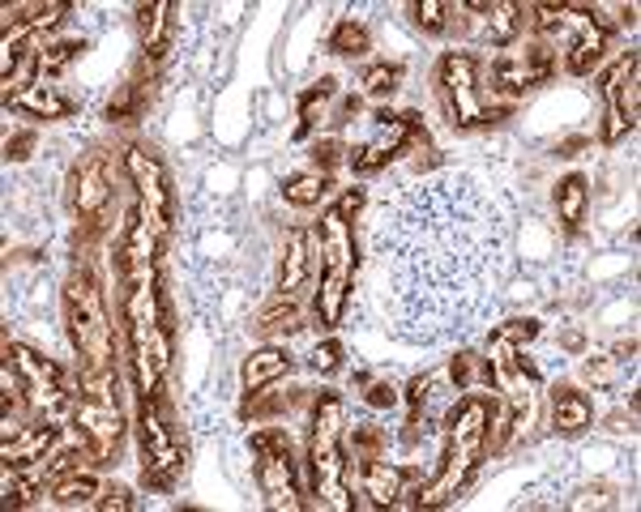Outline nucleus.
<instances>
[{"label": "nucleus", "mask_w": 641, "mask_h": 512, "mask_svg": "<svg viewBox=\"0 0 641 512\" xmlns=\"http://www.w3.org/2000/svg\"><path fill=\"white\" fill-rule=\"evenodd\" d=\"M312 368L321 372V376H334L342 368V346L339 341H321V346H312Z\"/></svg>", "instance_id": "nucleus-34"}, {"label": "nucleus", "mask_w": 641, "mask_h": 512, "mask_svg": "<svg viewBox=\"0 0 641 512\" xmlns=\"http://www.w3.org/2000/svg\"><path fill=\"white\" fill-rule=\"evenodd\" d=\"M73 427H78L85 453H90L94 462H112V457H116L121 435H125V427H121V410H116V406L94 402V397H82V402L73 406Z\"/></svg>", "instance_id": "nucleus-10"}, {"label": "nucleus", "mask_w": 641, "mask_h": 512, "mask_svg": "<svg viewBox=\"0 0 641 512\" xmlns=\"http://www.w3.org/2000/svg\"><path fill=\"white\" fill-rule=\"evenodd\" d=\"M94 496H99V478H94V474H73V478H60V482L51 487V500H56L60 509L94 504Z\"/></svg>", "instance_id": "nucleus-26"}, {"label": "nucleus", "mask_w": 641, "mask_h": 512, "mask_svg": "<svg viewBox=\"0 0 641 512\" xmlns=\"http://www.w3.org/2000/svg\"><path fill=\"white\" fill-rule=\"evenodd\" d=\"M94 509L99 512H128V509H137V500H133L128 487H107L103 500H94Z\"/></svg>", "instance_id": "nucleus-36"}, {"label": "nucleus", "mask_w": 641, "mask_h": 512, "mask_svg": "<svg viewBox=\"0 0 641 512\" xmlns=\"http://www.w3.org/2000/svg\"><path fill=\"white\" fill-rule=\"evenodd\" d=\"M125 171L133 175V184H137V206L141 213L150 218V226H154V235H168L171 226V213H175V197H171V179L163 163L154 159V150H146V146H128L125 150Z\"/></svg>", "instance_id": "nucleus-7"}, {"label": "nucleus", "mask_w": 641, "mask_h": 512, "mask_svg": "<svg viewBox=\"0 0 641 512\" xmlns=\"http://www.w3.org/2000/svg\"><path fill=\"white\" fill-rule=\"evenodd\" d=\"M359 384H368L364 376H359ZM364 402L368 406H377V410H385V406H398V388L389 381H377V384H368V393H364Z\"/></svg>", "instance_id": "nucleus-37"}, {"label": "nucleus", "mask_w": 641, "mask_h": 512, "mask_svg": "<svg viewBox=\"0 0 641 512\" xmlns=\"http://www.w3.org/2000/svg\"><path fill=\"white\" fill-rule=\"evenodd\" d=\"M334 159H339V146H334V141H325V146H317V163H325V167H330Z\"/></svg>", "instance_id": "nucleus-42"}, {"label": "nucleus", "mask_w": 641, "mask_h": 512, "mask_svg": "<svg viewBox=\"0 0 641 512\" xmlns=\"http://www.w3.org/2000/svg\"><path fill=\"white\" fill-rule=\"evenodd\" d=\"M325 240H330V274H325V287H321V299H317V312L325 325H339L342 316V299H346V274H351V240H346V222H342V210H334L325 218Z\"/></svg>", "instance_id": "nucleus-11"}, {"label": "nucleus", "mask_w": 641, "mask_h": 512, "mask_svg": "<svg viewBox=\"0 0 641 512\" xmlns=\"http://www.w3.org/2000/svg\"><path fill=\"white\" fill-rule=\"evenodd\" d=\"M330 193V175L321 171H308V175H291L287 184H283V197L291 201V206H312V201H321Z\"/></svg>", "instance_id": "nucleus-28"}, {"label": "nucleus", "mask_w": 641, "mask_h": 512, "mask_svg": "<svg viewBox=\"0 0 641 512\" xmlns=\"http://www.w3.org/2000/svg\"><path fill=\"white\" fill-rule=\"evenodd\" d=\"M26 402H22V388L13 384V376L4 372V423H13V415H22Z\"/></svg>", "instance_id": "nucleus-38"}, {"label": "nucleus", "mask_w": 641, "mask_h": 512, "mask_svg": "<svg viewBox=\"0 0 641 512\" xmlns=\"http://www.w3.org/2000/svg\"><path fill=\"white\" fill-rule=\"evenodd\" d=\"M355 444L364 449V462L377 453V444H381V431H377V423H359L355 427Z\"/></svg>", "instance_id": "nucleus-40"}, {"label": "nucleus", "mask_w": 641, "mask_h": 512, "mask_svg": "<svg viewBox=\"0 0 641 512\" xmlns=\"http://www.w3.org/2000/svg\"><path fill=\"white\" fill-rule=\"evenodd\" d=\"M253 469L261 482V496L270 509H299L296 466H291V444L274 431H261L253 440Z\"/></svg>", "instance_id": "nucleus-6"}, {"label": "nucleus", "mask_w": 641, "mask_h": 512, "mask_svg": "<svg viewBox=\"0 0 641 512\" xmlns=\"http://www.w3.org/2000/svg\"><path fill=\"white\" fill-rule=\"evenodd\" d=\"M171 4H141L137 9V18H141V47H146V56L150 60H163V51H168V18Z\"/></svg>", "instance_id": "nucleus-23"}, {"label": "nucleus", "mask_w": 641, "mask_h": 512, "mask_svg": "<svg viewBox=\"0 0 641 512\" xmlns=\"http://www.w3.org/2000/svg\"><path fill=\"white\" fill-rule=\"evenodd\" d=\"M420 125V116L415 112H407V116H389V112H377V137L368 141V146H359V150H351V167L355 171H377L385 167L402 146H407V137H411V128Z\"/></svg>", "instance_id": "nucleus-13"}, {"label": "nucleus", "mask_w": 641, "mask_h": 512, "mask_svg": "<svg viewBox=\"0 0 641 512\" xmlns=\"http://www.w3.org/2000/svg\"><path fill=\"white\" fill-rule=\"evenodd\" d=\"M607 141H620L625 132H633L638 125V56H625L611 73H607Z\"/></svg>", "instance_id": "nucleus-12"}, {"label": "nucleus", "mask_w": 641, "mask_h": 512, "mask_svg": "<svg viewBox=\"0 0 641 512\" xmlns=\"http://www.w3.org/2000/svg\"><path fill=\"white\" fill-rule=\"evenodd\" d=\"M308 253H312V235L304 226L287 231V256H283V291L296 295L308 282Z\"/></svg>", "instance_id": "nucleus-21"}, {"label": "nucleus", "mask_w": 641, "mask_h": 512, "mask_svg": "<svg viewBox=\"0 0 641 512\" xmlns=\"http://www.w3.org/2000/svg\"><path fill=\"white\" fill-rule=\"evenodd\" d=\"M65 312H69V338L85 359V368H116V341L112 321L103 307V291L90 269H78L65 282Z\"/></svg>", "instance_id": "nucleus-3"}, {"label": "nucleus", "mask_w": 641, "mask_h": 512, "mask_svg": "<svg viewBox=\"0 0 641 512\" xmlns=\"http://www.w3.org/2000/svg\"><path fill=\"white\" fill-rule=\"evenodd\" d=\"M445 4H436V0H424V4H415V22L424 26L427 35H440L445 31Z\"/></svg>", "instance_id": "nucleus-35"}, {"label": "nucleus", "mask_w": 641, "mask_h": 512, "mask_svg": "<svg viewBox=\"0 0 641 512\" xmlns=\"http://www.w3.org/2000/svg\"><path fill=\"white\" fill-rule=\"evenodd\" d=\"M535 13H539V31H552L556 22L564 18V9H556V4H539Z\"/></svg>", "instance_id": "nucleus-41"}, {"label": "nucleus", "mask_w": 641, "mask_h": 512, "mask_svg": "<svg viewBox=\"0 0 641 512\" xmlns=\"http://www.w3.org/2000/svg\"><path fill=\"white\" fill-rule=\"evenodd\" d=\"M483 435H488V402L483 397H470L462 402L454 415H449V453H445V469L440 478L427 487V496L420 491V504H440L474 466L479 449H483Z\"/></svg>", "instance_id": "nucleus-4"}, {"label": "nucleus", "mask_w": 641, "mask_h": 512, "mask_svg": "<svg viewBox=\"0 0 641 512\" xmlns=\"http://www.w3.org/2000/svg\"><path fill=\"white\" fill-rule=\"evenodd\" d=\"M342 397L339 393H321L317 402V419H312V474H317V496L330 509H351L346 491H342Z\"/></svg>", "instance_id": "nucleus-5"}, {"label": "nucleus", "mask_w": 641, "mask_h": 512, "mask_svg": "<svg viewBox=\"0 0 641 512\" xmlns=\"http://www.w3.org/2000/svg\"><path fill=\"white\" fill-rule=\"evenodd\" d=\"M150 253H154V226H150V218L141 213V206H133V210H128V222H125V235H121V244H116V265H121V274H125L128 282H133L137 274L150 269Z\"/></svg>", "instance_id": "nucleus-16"}, {"label": "nucleus", "mask_w": 641, "mask_h": 512, "mask_svg": "<svg viewBox=\"0 0 641 512\" xmlns=\"http://www.w3.org/2000/svg\"><path fill=\"white\" fill-rule=\"evenodd\" d=\"M261 338H274V334H296L299 329V307L291 303V295H283L270 312H261L253 325Z\"/></svg>", "instance_id": "nucleus-27"}, {"label": "nucleus", "mask_w": 641, "mask_h": 512, "mask_svg": "<svg viewBox=\"0 0 641 512\" xmlns=\"http://www.w3.org/2000/svg\"><path fill=\"white\" fill-rule=\"evenodd\" d=\"M125 325H128V350H133V363H137V381H141L146 397H150L159 388V381H163L171 359L168 334H163V303L154 295L150 269L128 282Z\"/></svg>", "instance_id": "nucleus-2"}, {"label": "nucleus", "mask_w": 641, "mask_h": 512, "mask_svg": "<svg viewBox=\"0 0 641 512\" xmlns=\"http://www.w3.org/2000/svg\"><path fill=\"white\" fill-rule=\"evenodd\" d=\"M291 372V354L287 350H278V346H261L249 354V363H244V388L256 393V388H265V384L283 381Z\"/></svg>", "instance_id": "nucleus-20"}, {"label": "nucleus", "mask_w": 641, "mask_h": 512, "mask_svg": "<svg viewBox=\"0 0 641 512\" xmlns=\"http://www.w3.org/2000/svg\"><path fill=\"white\" fill-rule=\"evenodd\" d=\"M586 201H591L586 175H564V179L556 184V213H560V222H564L569 231H577V226H582V218H586Z\"/></svg>", "instance_id": "nucleus-22"}, {"label": "nucleus", "mask_w": 641, "mask_h": 512, "mask_svg": "<svg viewBox=\"0 0 641 512\" xmlns=\"http://www.w3.org/2000/svg\"><path fill=\"white\" fill-rule=\"evenodd\" d=\"M112 201V179H107V163L103 154H90L78 171V213H82L85 231H99L103 226V213Z\"/></svg>", "instance_id": "nucleus-15"}, {"label": "nucleus", "mask_w": 641, "mask_h": 512, "mask_svg": "<svg viewBox=\"0 0 641 512\" xmlns=\"http://www.w3.org/2000/svg\"><path fill=\"white\" fill-rule=\"evenodd\" d=\"M330 51L334 56H364L368 51V31L355 22H339V31L330 35Z\"/></svg>", "instance_id": "nucleus-31"}, {"label": "nucleus", "mask_w": 641, "mask_h": 512, "mask_svg": "<svg viewBox=\"0 0 641 512\" xmlns=\"http://www.w3.org/2000/svg\"><path fill=\"white\" fill-rule=\"evenodd\" d=\"M595 419V410H591V397L586 393H577V388H556L552 393V427L560 435H577V431H586Z\"/></svg>", "instance_id": "nucleus-19"}, {"label": "nucleus", "mask_w": 641, "mask_h": 512, "mask_svg": "<svg viewBox=\"0 0 641 512\" xmlns=\"http://www.w3.org/2000/svg\"><path fill=\"white\" fill-rule=\"evenodd\" d=\"M440 85H445V98H449V112H454V125L462 128H479L492 125L483 98H479V85H474V56H445L440 65Z\"/></svg>", "instance_id": "nucleus-9"}, {"label": "nucleus", "mask_w": 641, "mask_h": 512, "mask_svg": "<svg viewBox=\"0 0 641 512\" xmlns=\"http://www.w3.org/2000/svg\"><path fill=\"white\" fill-rule=\"evenodd\" d=\"M513 201L483 171L449 167L385 193L373 256L393 338L449 346L483 329L513 269Z\"/></svg>", "instance_id": "nucleus-1"}, {"label": "nucleus", "mask_w": 641, "mask_h": 512, "mask_svg": "<svg viewBox=\"0 0 641 512\" xmlns=\"http://www.w3.org/2000/svg\"><path fill=\"white\" fill-rule=\"evenodd\" d=\"M35 146H39V137H35V132H18V137H9V141H4V154H9V159H31V150H35Z\"/></svg>", "instance_id": "nucleus-39"}, {"label": "nucleus", "mask_w": 641, "mask_h": 512, "mask_svg": "<svg viewBox=\"0 0 641 512\" xmlns=\"http://www.w3.org/2000/svg\"><path fill=\"white\" fill-rule=\"evenodd\" d=\"M85 51V43L82 39H60V43H51V47H43V56H39V73L43 78H56L65 65H73L78 56Z\"/></svg>", "instance_id": "nucleus-29"}, {"label": "nucleus", "mask_w": 641, "mask_h": 512, "mask_svg": "<svg viewBox=\"0 0 641 512\" xmlns=\"http://www.w3.org/2000/svg\"><path fill=\"white\" fill-rule=\"evenodd\" d=\"M4 354H9L13 368L26 376V384L39 393L43 406H60V402H65V388H60L65 376H60V368H56L51 359H43L39 350H31V346H22V341H9Z\"/></svg>", "instance_id": "nucleus-14"}, {"label": "nucleus", "mask_w": 641, "mask_h": 512, "mask_svg": "<svg viewBox=\"0 0 641 512\" xmlns=\"http://www.w3.org/2000/svg\"><path fill=\"white\" fill-rule=\"evenodd\" d=\"M9 107L35 116V120H69L73 116V103L47 85H26V90H9Z\"/></svg>", "instance_id": "nucleus-18"}, {"label": "nucleus", "mask_w": 641, "mask_h": 512, "mask_svg": "<svg viewBox=\"0 0 641 512\" xmlns=\"http://www.w3.org/2000/svg\"><path fill=\"white\" fill-rule=\"evenodd\" d=\"M137 431H141V453H146V487H163L171 482V474H180V444L150 397L137 410Z\"/></svg>", "instance_id": "nucleus-8"}, {"label": "nucleus", "mask_w": 641, "mask_h": 512, "mask_svg": "<svg viewBox=\"0 0 641 512\" xmlns=\"http://www.w3.org/2000/svg\"><path fill=\"white\" fill-rule=\"evenodd\" d=\"M364 487H368V496H373V504H393L398 500V491H402V469H393L389 462H377V457H368L364 462Z\"/></svg>", "instance_id": "nucleus-24"}, {"label": "nucleus", "mask_w": 641, "mask_h": 512, "mask_svg": "<svg viewBox=\"0 0 641 512\" xmlns=\"http://www.w3.org/2000/svg\"><path fill=\"white\" fill-rule=\"evenodd\" d=\"M603 47H607V31L603 26H586L577 35V43H573V51H569V73L586 78L598 60H603Z\"/></svg>", "instance_id": "nucleus-25"}, {"label": "nucleus", "mask_w": 641, "mask_h": 512, "mask_svg": "<svg viewBox=\"0 0 641 512\" xmlns=\"http://www.w3.org/2000/svg\"><path fill=\"white\" fill-rule=\"evenodd\" d=\"M398 82H402V69H398V65H373V69L364 73V85H368L373 98H389V94L398 90Z\"/></svg>", "instance_id": "nucleus-32"}, {"label": "nucleus", "mask_w": 641, "mask_h": 512, "mask_svg": "<svg viewBox=\"0 0 641 512\" xmlns=\"http://www.w3.org/2000/svg\"><path fill=\"white\" fill-rule=\"evenodd\" d=\"M517 13H522V4H492V43H510L517 35Z\"/></svg>", "instance_id": "nucleus-33"}, {"label": "nucleus", "mask_w": 641, "mask_h": 512, "mask_svg": "<svg viewBox=\"0 0 641 512\" xmlns=\"http://www.w3.org/2000/svg\"><path fill=\"white\" fill-rule=\"evenodd\" d=\"M39 491H43L39 474H13L4 482V509H26V504H35Z\"/></svg>", "instance_id": "nucleus-30"}, {"label": "nucleus", "mask_w": 641, "mask_h": 512, "mask_svg": "<svg viewBox=\"0 0 641 512\" xmlns=\"http://www.w3.org/2000/svg\"><path fill=\"white\" fill-rule=\"evenodd\" d=\"M51 444H56V427H13L4 435V466L9 469L35 466Z\"/></svg>", "instance_id": "nucleus-17"}]
</instances>
